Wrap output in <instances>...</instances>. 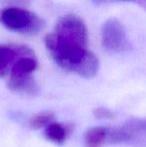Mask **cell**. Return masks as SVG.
<instances>
[{
  "label": "cell",
  "instance_id": "obj_1",
  "mask_svg": "<svg viewBox=\"0 0 146 147\" xmlns=\"http://www.w3.org/2000/svg\"><path fill=\"white\" fill-rule=\"evenodd\" d=\"M45 46L63 69L87 79L97 74L99 60L88 50L87 27L78 16L68 14L61 17L54 31L45 37Z\"/></svg>",
  "mask_w": 146,
  "mask_h": 147
},
{
  "label": "cell",
  "instance_id": "obj_2",
  "mask_svg": "<svg viewBox=\"0 0 146 147\" xmlns=\"http://www.w3.org/2000/svg\"><path fill=\"white\" fill-rule=\"evenodd\" d=\"M0 23L8 30L23 34H37L45 26L38 15L20 7H6L0 10Z\"/></svg>",
  "mask_w": 146,
  "mask_h": 147
},
{
  "label": "cell",
  "instance_id": "obj_3",
  "mask_svg": "<svg viewBox=\"0 0 146 147\" xmlns=\"http://www.w3.org/2000/svg\"><path fill=\"white\" fill-rule=\"evenodd\" d=\"M146 142V122L142 118H132L122 125L109 128L107 143L130 146H144Z\"/></svg>",
  "mask_w": 146,
  "mask_h": 147
},
{
  "label": "cell",
  "instance_id": "obj_4",
  "mask_svg": "<svg viewBox=\"0 0 146 147\" xmlns=\"http://www.w3.org/2000/svg\"><path fill=\"white\" fill-rule=\"evenodd\" d=\"M101 43L111 53H123L130 49V43L125 28L115 18L105 21L101 30Z\"/></svg>",
  "mask_w": 146,
  "mask_h": 147
},
{
  "label": "cell",
  "instance_id": "obj_5",
  "mask_svg": "<svg viewBox=\"0 0 146 147\" xmlns=\"http://www.w3.org/2000/svg\"><path fill=\"white\" fill-rule=\"evenodd\" d=\"M37 66L38 63L34 56V53L20 57L13 64L9 71L10 77L8 80V87L12 88L34 79L32 74L37 69Z\"/></svg>",
  "mask_w": 146,
  "mask_h": 147
},
{
  "label": "cell",
  "instance_id": "obj_6",
  "mask_svg": "<svg viewBox=\"0 0 146 147\" xmlns=\"http://www.w3.org/2000/svg\"><path fill=\"white\" fill-rule=\"evenodd\" d=\"M33 53L24 45L0 44V77L9 73L13 64L20 57Z\"/></svg>",
  "mask_w": 146,
  "mask_h": 147
},
{
  "label": "cell",
  "instance_id": "obj_7",
  "mask_svg": "<svg viewBox=\"0 0 146 147\" xmlns=\"http://www.w3.org/2000/svg\"><path fill=\"white\" fill-rule=\"evenodd\" d=\"M109 127L105 126H95L86 131L84 135L85 147H102L107 143Z\"/></svg>",
  "mask_w": 146,
  "mask_h": 147
},
{
  "label": "cell",
  "instance_id": "obj_8",
  "mask_svg": "<svg viewBox=\"0 0 146 147\" xmlns=\"http://www.w3.org/2000/svg\"><path fill=\"white\" fill-rule=\"evenodd\" d=\"M44 135L48 140L55 144H63L68 136V129L66 126L54 122L50 123L44 128Z\"/></svg>",
  "mask_w": 146,
  "mask_h": 147
},
{
  "label": "cell",
  "instance_id": "obj_9",
  "mask_svg": "<svg viewBox=\"0 0 146 147\" xmlns=\"http://www.w3.org/2000/svg\"><path fill=\"white\" fill-rule=\"evenodd\" d=\"M54 121V114L50 111H43V112L37 113L36 115H33L29 119V126L32 129H41L45 128L47 125Z\"/></svg>",
  "mask_w": 146,
  "mask_h": 147
},
{
  "label": "cell",
  "instance_id": "obj_10",
  "mask_svg": "<svg viewBox=\"0 0 146 147\" xmlns=\"http://www.w3.org/2000/svg\"><path fill=\"white\" fill-rule=\"evenodd\" d=\"M93 114L96 118H99V119H110L114 116L112 111L106 107H97L94 109Z\"/></svg>",
  "mask_w": 146,
  "mask_h": 147
},
{
  "label": "cell",
  "instance_id": "obj_11",
  "mask_svg": "<svg viewBox=\"0 0 146 147\" xmlns=\"http://www.w3.org/2000/svg\"><path fill=\"white\" fill-rule=\"evenodd\" d=\"M113 1H118V2H131V3H135L137 5L141 6V7H145V0H113Z\"/></svg>",
  "mask_w": 146,
  "mask_h": 147
},
{
  "label": "cell",
  "instance_id": "obj_12",
  "mask_svg": "<svg viewBox=\"0 0 146 147\" xmlns=\"http://www.w3.org/2000/svg\"><path fill=\"white\" fill-rule=\"evenodd\" d=\"M92 1L97 4H104V3H108V2L112 1V0H92Z\"/></svg>",
  "mask_w": 146,
  "mask_h": 147
}]
</instances>
